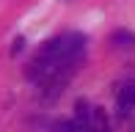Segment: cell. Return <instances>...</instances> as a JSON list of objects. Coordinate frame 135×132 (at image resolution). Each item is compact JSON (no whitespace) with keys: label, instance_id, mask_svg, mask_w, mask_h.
Instances as JSON below:
<instances>
[{"label":"cell","instance_id":"obj_1","mask_svg":"<svg viewBox=\"0 0 135 132\" xmlns=\"http://www.w3.org/2000/svg\"><path fill=\"white\" fill-rule=\"evenodd\" d=\"M83 55H85V36H80V33L55 36L33 58L28 77L36 80L41 88H58L72 77V72L77 69Z\"/></svg>","mask_w":135,"mask_h":132},{"label":"cell","instance_id":"obj_2","mask_svg":"<svg viewBox=\"0 0 135 132\" xmlns=\"http://www.w3.org/2000/svg\"><path fill=\"white\" fill-rule=\"evenodd\" d=\"M135 107V83H127L119 91V116H127Z\"/></svg>","mask_w":135,"mask_h":132},{"label":"cell","instance_id":"obj_3","mask_svg":"<svg viewBox=\"0 0 135 132\" xmlns=\"http://www.w3.org/2000/svg\"><path fill=\"white\" fill-rule=\"evenodd\" d=\"M110 44H116V47H135V33H130V31H113Z\"/></svg>","mask_w":135,"mask_h":132},{"label":"cell","instance_id":"obj_4","mask_svg":"<svg viewBox=\"0 0 135 132\" xmlns=\"http://www.w3.org/2000/svg\"><path fill=\"white\" fill-rule=\"evenodd\" d=\"M22 47H25V39H17V41H14V50H11V55H17Z\"/></svg>","mask_w":135,"mask_h":132}]
</instances>
